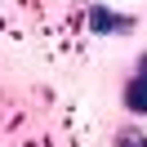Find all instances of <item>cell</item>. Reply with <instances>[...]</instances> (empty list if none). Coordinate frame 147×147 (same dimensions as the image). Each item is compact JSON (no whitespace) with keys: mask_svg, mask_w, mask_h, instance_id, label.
I'll use <instances>...</instances> for the list:
<instances>
[{"mask_svg":"<svg viewBox=\"0 0 147 147\" xmlns=\"http://www.w3.org/2000/svg\"><path fill=\"white\" fill-rule=\"evenodd\" d=\"M125 107H129V111H143V116H147V54L138 58V76L129 80V89H125Z\"/></svg>","mask_w":147,"mask_h":147,"instance_id":"cell-1","label":"cell"},{"mask_svg":"<svg viewBox=\"0 0 147 147\" xmlns=\"http://www.w3.org/2000/svg\"><path fill=\"white\" fill-rule=\"evenodd\" d=\"M89 18H94L98 31H129V18H120V13H111V9H89Z\"/></svg>","mask_w":147,"mask_h":147,"instance_id":"cell-2","label":"cell"},{"mask_svg":"<svg viewBox=\"0 0 147 147\" xmlns=\"http://www.w3.org/2000/svg\"><path fill=\"white\" fill-rule=\"evenodd\" d=\"M116 147H147V138L138 134V129H120V134H116Z\"/></svg>","mask_w":147,"mask_h":147,"instance_id":"cell-3","label":"cell"}]
</instances>
